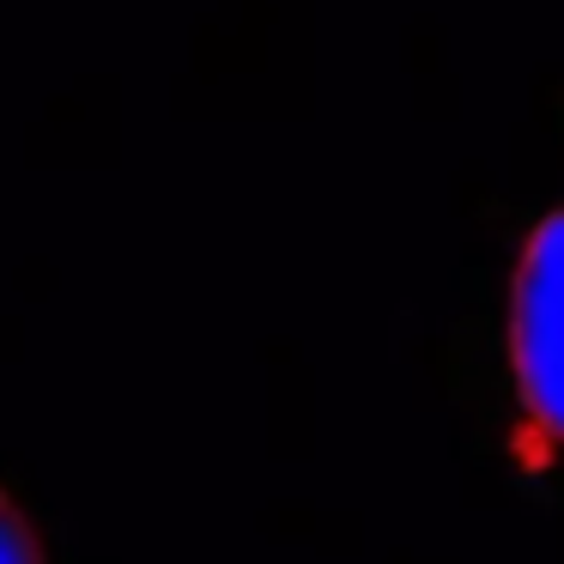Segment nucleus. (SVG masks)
Listing matches in <instances>:
<instances>
[{
  "label": "nucleus",
  "mask_w": 564,
  "mask_h": 564,
  "mask_svg": "<svg viewBox=\"0 0 564 564\" xmlns=\"http://www.w3.org/2000/svg\"><path fill=\"white\" fill-rule=\"evenodd\" d=\"M510 370L528 462L564 467V207L528 231L522 268H516Z\"/></svg>",
  "instance_id": "1"
},
{
  "label": "nucleus",
  "mask_w": 564,
  "mask_h": 564,
  "mask_svg": "<svg viewBox=\"0 0 564 564\" xmlns=\"http://www.w3.org/2000/svg\"><path fill=\"white\" fill-rule=\"evenodd\" d=\"M0 564H43V546H37V528L25 522L7 491H0Z\"/></svg>",
  "instance_id": "2"
}]
</instances>
